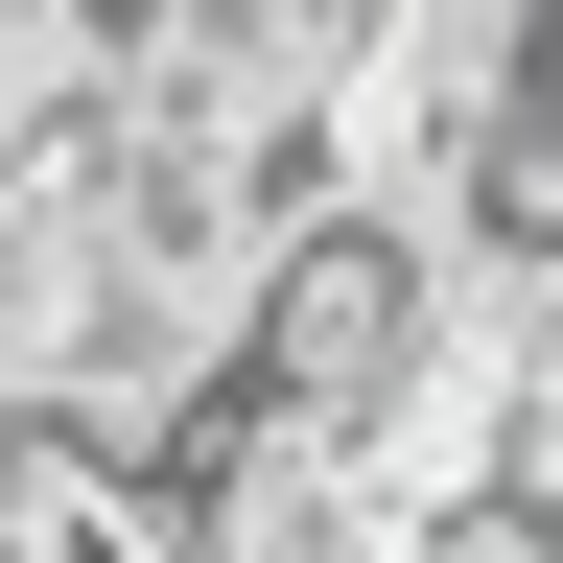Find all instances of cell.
<instances>
[{"mask_svg":"<svg viewBox=\"0 0 563 563\" xmlns=\"http://www.w3.org/2000/svg\"><path fill=\"white\" fill-rule=\"evenodd\" d=\"M446 352H470L446 235H422V211H376V188H329L306 235L258 258V306H235V352H211V399H235V422H282V446H352V470L399 493L422 399H446Z\"/></svg>","mask_w":563,"mask_h":563,"instance_id":"obj_1","label":"cell"},{"mask_svg":"<svg viewBox=\"0 0 563 563\" xmlns=\"http://www.w3.org/2000/svg\"><path fill=\"white\" fill-rule=\"evenodd\" d=\"M0 563H211L165 470L70 446V422H0Z\"/></svg>","mask_w":563,"mask_h":563,"instance_id":"obj_2","label":"cell"}]
</instances>
